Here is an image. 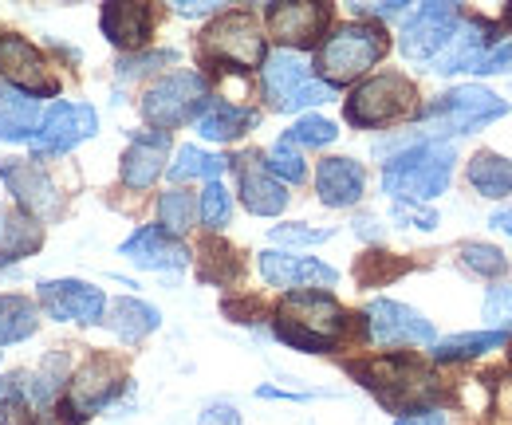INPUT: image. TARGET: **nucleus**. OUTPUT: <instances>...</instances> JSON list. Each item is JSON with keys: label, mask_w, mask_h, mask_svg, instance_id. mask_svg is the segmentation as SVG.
I'll return each instance as SVG.
<instances>
[{"label": "nucleus", "mask_w": 512, "mask_h": 425, "mask_svg": "<svg viewBox=\"0 0 512 425\" xmlns=\"http://www.w3.org/2000/svg\"><path fill=\"white\" fill-rule=\"evenodd\" d=\"M489 225H493V229H501V233H509V237H512V205H509V209H497V213L489 217Z\"/></svg>", "instance_id": "nucleus-47"}, {"label": "nucleus", "mask_w": 512, "mask_h": 425, "mask_svg": "<svg viewBox=\"0 0 512 425\" xmlns=\"http://www.w3.org/2000/svg\"><path fill=\"white\" fill-rule=\"evenodd\" d=\"M0 178L8 182L12 189V197H16V205H20V213L24 217H32L36 225L44 221H60V213H64V197H60V189L48 182V174L40 170V166H32V162H0Z\"/></svg>", "instance_id": "nucleus-12"}, {"label": "nucleus", "mask_w": 512, "mask_h": 425, "mask_svg": "<svg viewBox=\"0 0 512 425\" xmlns=\"http://www.w3.org/2000/svg\"><path fill=\"white\" fill-rule=\"evenodd\" d=\"M197 217H201V225H205L209 233H221V229L229 225V217H233L229 189L221 182H205L201 197H197Z\"/></svg>", "instance_id": "nucleus-33"}, {"label": "nucleus", "mask_w": 512, "mask_h": 425, "mask_svg": "<svg viewBox=\"0 0 512 425\" xmlns=\"http://www.w3.org/2000/svg\"><path fill=\"white\" fill-rule=\"evenodd\" d=\"M0 75L8 79V87L40 99L56 91L52 67L40 56V48H32L24 36H0Z\"/></svg>", "instance_id": "nucleus-17"}, {"label": "nucleus", "mask_w": 512, "mask_h": 425, "mask_svg": "<svg viewBox=\"0 0 512 425\" xmlns=\"http://www.w3.org/2000/svg\"><path fill=\"white\" fill-rule=\"evenodd\" d=\"M457 24H461V8L457 4H422L406 20V28L398 36V48H402L406 60L430 63L449 44V36L457 32Z\"/></svg>", "instance_id": "nucleus-11"}, {"label": "nucleus", "mask_w": 512, "mask_h": 425, "mask_svg": "<svg viewBox=\"0 0 512 425\" xmlns=\"http://www.w3.org/2000/svg\"><path fill=\"white\" fill-rule=\"evenodd\" d=\"M197 425H241V414H237L229 402H213V406L201 414Z\"/></svg>", "instance_id": "nucleus-41"}, {"label": "nucleus", "mask_w": 512, "mask_h": 425, "mask_svg": "<svg viewBox=\"0 0 512 425\" xmlns=\"http://www.w3.org/2000/svg\"><path fill=\"white\" fill-rule=\"evenodd\" d=\"M367 390L379 394V402L390 410H414L430 398L434 390V378L422 370L418 363H406V359H379L371 366H351Z\"/></svg>", "instance_id": "nucleus-10"}, {"label": "nucleus", "mask_w": 512, "mask_h": 425, "mask_svg": "<svg viewBox=\"0 0 512 425\" xmlns=\"http://www.w3.org/2000/svg\"><path fill=\"white\" fill-rule=\"evenodd\" d=\"M461 264L477 276H501L505 272V252L493 244H465L461 248Z\"/></svg>", "instance_id": "nucleus-36"}, {"label": "nucleus", "mask_w": 512, "mask_h": 425, "mask_svg": "<svg viewBox=\"0 0 512 425\" xmlns=\"http://www.w3.org/2000/svg\"><path fill=\"white\" fill-rule=\"evenodd\" d=\"M272 331L280 343H288L296 351L323 355V351L339 347V339L347 331V311L327 292H288L276 307Z\"/></svg>", "instance_id": "nucleus-1"}, {"label": "nucleus", "mask_w": 512, "mask_h": 425, "mask_svg": "<svg viewBox=\"0 0 512 425\" xmlns=\"http://www.w3.org/2000/svg\"><path fill=\"white\" fill-rule=\"evenodd\" d=\"M453 162V142H414L383 166V189L398 205H426L446 193Z\"/></svg>", "instance_id": "nucleus-2"}, {"label": "nucleus", "mask_w": 512, "mask_h": 425, "mask_svg": "<svg viewBox=\"0 0 512 425\" xmlns=\"http://www.w3.org/2000/svg\"><path fill=\"white\" fill-rule=\"evenodd\" d=\"M158 63H174V52H150V56H138V60H123L119 63V75L134 79V75H142V71H150Z\"/></svg>", "instance_id": "nucleus-39"}, {"label": "nucleus", "mask_w": 512, "mask_h": 425, "mask_svg": "<svg viewBox=\"0 0 512 425\" xmlns=\"http://www.w3.org/2000/svg\"><path fill=\"white\" fill-rule=\"evenodd\" d=\"M260 276L272 288H300V292H323L335 288L339 272L316 256H292V252H260Z\"/></svg>", "instance_id": "nucleus-18"}, {"label": "nucleus", "mask_w": 512, "mask_h": 425, "mask_svg": "<svg viewBox=\"0 0 512 425\" xmlns=\"http://www.w3.org/2000/svg\"><path fill=\"white\" fill-rule=\"evenodd\" d=\"M505 115H509V103L501 95H493L489 87H457L422 111V130L410 138L438 142V138H453V134H473Z\"/></svg>", "instance_id": "nucleus-4"}, {"label": "nucleus", "mask_w": 512, "mask_h": 425, "mask_svg": "<svg viewBox=\"0 0 512 425\" xmlns=\"http://www.w3.org/2000/svg\"><path fill=\"white\" fill-rule=\"evenodd\" d=\"M505 63H512V40L509 44H497L493 52H485V60L477 63V75H493V71H501Z\"/></svg>", "instance_id": "nucleus-42"}, {"label": "nucleus", "mask_w": 512, "mask_h": 425, "mask_svg": "<svg viewBox=\"0 0 512 425\" xmlns=\"http://www.w3.org/2000/svg\"><path fill=\"white\" fill-rule=\"evenodd\" d=\"M367 189V170L355 158H323L316 170V193L323 205L331 209H347L363 197Z\"/></svg>", "instance_id": "nucleus-23"}, {"label": "nucleus", "mask_w": 512, "mask_h": 425, "mask_svg": "<svg viewBox=\"0 0 512 425\" xmlns=\"http://www.w3.org/2000/svg\"><path fill=\"white\" fill-rule=\"evenodd\" d=\"M103 315H107V327H111L123 343H142V339H146V335H154V331H158V323H162L158 307L142 304V300H134V296L111 300V307H107Z\"/></svg>", "instance_id": "nucleus-27"}, {"label": "nucleus", "mask_w": 512, "mask_h": 425, "mask_svg": "<svg viewBox=\"0 0 512 425\" xmlns=\"http://www.w3.org/2000/svg\"><path fill=\"white\" fill-rule=\"evenodd\" d=\"M174 12H182V16H209V12H217V4H205V0H178Z\"/></svg>", "instance_id": "nucleus-44"}, {"label": "nucleus", "mask_w": 512, "mask_h": 425, "mask_svg": "<svg viewBox=\"0 0 512 425\" xmlns=\"http://www.w3.org/2000/svg\"><path fill=\"white\" fill-rule=\"evenodd\" d=\"M469 185L481 197H509L512 193V158H501L493 150H481L469 158Z\"/></svg>", "instance_id": "nucleus-28"}, {"label": "nucleus", "mask_w": 512, "mask_h": 425, "mask_svg": "<svg viewBox=\"0 0 512 425\" xmlns=\"http://www.w3.org/2000/svg\"><path fill=\"white\" fill-rule=\"evenodd\" d=\"M127 386V378L119 374V366L111 359H91L75 378H71V394H67V422H87L91 414L107 410L119 390Z\"/></svg>", "instance_id": "nucleus-13"}, {"label": "nucleus", "mask_w": 512, "mask_h": 425, "mask_svg": "<svg viewBox=\"0 0 512 425\" xmlns=\"http://www.w3.org/2000/svg\"><path fill=\"white\" fill-rule=\"evenodd\" d=\"M40 327V311L24 296H0V347L24 343L28 335H36Z\"/></svg>", "instance_id": "nucleus-29"}, {"label": "nucleus", "mask_w": 512, "mask_h": 425, "mask_svg": "<svg viewBox=\"0 0 512 425\" xmlns=\"http://www.w3.org/2000/svg\"><path fill=\"white\" fill-rule=\"evenodd\" d=\"M386 48H390V40H386L383 24H375V20H351V24H339L323 40L316 67H320L327 87H343V83L359 79L363 71H371L386 56Z\"/></svg>", "instance_id": "nucleus-3"}, {"label": "nucleus", "mask_w": 512, "mask_h": 425, "mask_svg": "<svg viewBox=\"0 0 512 425\" xmlns=\"http://www.w3.org/2000/svg\"><path fill=\"white\" fill-rule=\"evenodd\" d=\"M205 60L221 63L229 71H249L264 63V32L253 12H221L201 36Z\"/></svg>", "instance_id": "nucleus-7"}, {"label": "nucleus", "mask_w": 512, "mask_h": 425, "mask_svg": "<svg viewBox=\"0 0 512 425\" xmlns=\"http://www.w3.org/2000/svg\"><path fill=\"white\" fill-rule=\"evenodd\" d=\"M505 347V331H481V335H449L442 343H434V363H461V359H477L485 351Z\"/></svg>", "instance_id": "nucleus-30"}, {"label": "nucleus", "mask_w": 512, "mask_h": 425, "mask_svg": "<svg viewBox=\"0 0 512 425\" xmlns=\"http://www.w3.org/2000/svg\"><path fill=\"white\" fill-rule=\"evenodd\" d=\"M264 20H268V32H272L276 44L304 52V48L320 44V36L331 24V8L327 4H308V0H300V4H268Z\"/></svg>", "instance_id": "nucleus-16"}, {"label": "nucleus", "mask_w": 512, "mask_h": 425, "mask_svg": "<svg viewBox=\"0 0 512 425\" xmlns=\"http://www.w3.org/2000/svg\"><path fill=\"white\" fill-rule=\"evenodd\" d=\"M355 233H359V237H375V241L383 237V233H379V221H375V217H359V221H355Z\"/></svg>", "instance_id": "nucleus-46"}, {"label": "nucleus", "mask_w": 512, "mask_h": 425, "mask_svg": "<svg viewBox=\"0 0 512 425\" xmlns=\"http://www.w3.org/2000/svg\"><path fill=\"white\" fill-rule=\"evenodd\" d=\"M119 252L127 256L130 264L146 268V272H178V268H186V264H190V248L178 241V237L162 233L158 225L138 229L134 237L123 241Z\"/></svg>", "instance_id": "nucleus-19"}, {"label": "nucleus", "mask_w": 512, "mask_h": 425, "mask_svg": "<svg viewBox=\"0 0 512 425\" xmlns=\"http://www.w3.org/2000/svg\"><path fill=\"white\" fill-rule=\"evenodd\" d=\"M40 103L16 87H0V142H32L40 126Z\"/></svg>", "instance_id": "nucleus-25"}, {"label": "nucleus", "mask_w": 512, "mask_h": 425, "mask_svg": "<svg viewBox=\"0 0 512 425\" xmlns=\"http://www.w3.org/2000/svg\"><path fill=\"white\" fill-rule=\"evenodd\" d=\"M193 217H197V201H193L186 189H166L158 197V229L170 233V237H182L193 229Z\"/></svg>", "instance_id": "nucleus-32"}, {"label": "nucleus", "mask_w": 512, "mask_h": 425, "mask_svg": "<svg viewBox=\"0 0 512 425\" xmlns=\"http://www.w3.org/2000/svg\"><path fill=\"white\" fill-rule=\"evenodd\" d=\"M264 99L272 111H304V107H320L327 99H335V91L323 83V79H312L308 63L300 60L296 52H276V56H264Z\"/></svg>", "instance_id": "nucleus-5"}, {"label": "nucleus", "mask_w": 512, "mask_h": 425, "mask_svg": "<svg viewBox=\"0 0 512 425\" xmlns=\"http://www.w3.org/2000/svg\"><path fill=\"white\" fill-rule=\"evenodd\" d=\"M276 244H323L331 241V229H308V225H276L272 229Z\"/></svg>", "instance_id": "nucleus-38"}, {"label": "nucleus", "mask_w": 512, "mask_h": 425, "mask_svg": "<svg viewBox=\"0 0 512 425\" xmlns=\"http://www.w3.org/2000/svg\"><path fill=\"white\" fill-rule=\"evenodd\" d=\"M292 146H327V142H335L339 138V130H335V122L331 119H320V115H304L300 122H292V130L284 134Z\"/></svg>", "instance_id": "nucleus-35"}, {"label": "nucleus", "mask_w": 512, "mask_h": 425, "mask_svg": "<svg viewBox=\"0 0 512 425\" xmlns=\"http://www.w3.org/2000/svg\"><path fill=\"white\" fill-rule=\"evenodd\" d=\"M166 154H170V134L166 130L134 134V142L123 154V185L127 189H150L158 182V174L166 170Z\"/></svg>", "instance_id": "nucleus-20"}, {"label": "nucleus", "mask_w": 512, "mask_h": 425, "mask_svg": "<svg viewBox=\"0 0 512 425\" xmlns=\"http://www.w3.org/2000/svg\"><path fill=\"white\" fill-rule=\"evenodd\" d=\"M209 103V83L201 71H174L166 79H158L146 95H142V119L154 130H174L182 122L197 119Z\"/></svg>", "instance_id": "nucleus-6"}, {"label": "nucleus", "mask_w": 512, "mask_h": 425, "mask_svg": "<svg viewBox=\"0 0 512 425\" xmlns=\"http://www.w3.org/2000/svg\"><path fill=\"white\" fill-rule=\"evenodd\" d=\"M414 107H418L414 83L398 71H383L355 87V95L347 99V122L351 126H386V122L414 115Z\"/></svg>", "instance_id": "nucleus-8"}, {"label": "nucleus", "mask_w": 512, "mask_h": 425, "mask_svg": "<svg viewBox=\"0 0 512 425\" xmlns=\"http://www.w3.org/2000/svg\"><path fill=\"white\" fill-rule=\"evenodd\" d=\"M355 12H359V16H383V20H390V16H402V12H406V4H402V0H386V4H375V8L359 4Z\"/></svg>", "instance_id": "nucleus-43"}, {"label": "nucleus", "mask_w": 512, "mask_h": 425, "mask_svg": "<svg viewBox=\"0 0 512 425\" xmlns=\"http://www.w3.org/2000/svg\"><path fill=\"white\" fill-rule=\"evenodd\" d=\"M264 170L276 178V182H292L300 185L304 178H308V166H304V158H300V150L288 142V138H280L272 150H268V162H264Z\"/></svg>", "instance_id": "nucleus-34"}, {"label": "nucleus", "mask_w": 512, "mask_h": 425, "mask_svg": "<svg viewBox=\"0 0 512 425\" xmlns=\"http://www.w3.org/2000/svg\"><path fill=\"white\" fill-rule=\"evenodd\" d=\"M493 28L485 24V20H465L461 16V24H457V32L449 36V44L430 60V67L438 71V75H453V71H477V63L485 60V48H489V36Z\"/></svg>", "instance_id": "nucleus-21"}, {"label": "nucleus", "mask_w": 512, "mask_h": 425, "mask_svg": "<svg viewBox=\"0 0 512 425\" xmlns=\"http://www.w3.org/2000/svg\"><path fill=\"white\" fill-rule=\"evenodd\" d=\"M249 126H256V111L237 107V103H225V99H209L205 111L197 115V134L205 142H233Z\"/></svg>", "instance_id": "nucleus-26"}, {"label": "nucleus", "mask_w": 512, "mask_h": 425, "mask_svg": "<svg viewBox=\"0 0 512 425\" xmlns=\"http://www.w3.org/2000/svg\"><path fill=\"white\" fill-rule=\"evenodd\" d=\"M485 319L493 323V327H509L512 323V284H501V288H493L489 296H485Z\"/></svg>", "instance_id": "nucleus-37"}, {"label": "nucleus", "mask_w": 512, "mask_h": 425, "mask_svg": "<svg viewBox=\"0 0 512 425\" xmlns=\"http://www.w3.org/2000/svg\"><path fill=\"white\" fill-rule=\"evenodd\" d=\"M36 296L44 311L60 323L91 327V323H103V311H107V296L87 280H44Z\"/></svg>", "instance_id": "nucleus-14"}, {"label": "nucleus", "mask_w": 512, "mask_h": 425, "mask_svg": "<svg viewBox=\"0 0 512 425\" xmlns=\"http://www.w3.org/2000/svg\"><path fill=\"white\" fill-rule=\"evenodd\" d=\"M367 331L379 347L434 343V323L426 315H418L414 307L394 304V300H371L367 304Z\"/></svg>", "instance_id": "nucleus-15"}, {"label": "nucleus", "mask_w": 512, "mask_h": 425, "mask_svg": "<svg viewBox=\"0 0 512 425\" xmlns=\"http://www.w3.org/2000/svg\"><path fill=\"white\" fill-rule=\"evenodd\" d=\"M4 272H8V268H0V276H4Z\"/></svg>", "instance_id": "nucleus-48"}, {"label": "nucleus", "mask_w": 512, "mask_h": 425, "mask_svg": "<svg viewBox=\"0 0 512 425\" xmlns=\"http://www.w3.org/2000/svg\"><path fill=\"white\" fill-rule=\"evenodd\" d=\"M233 166H237L241 201H245L249 213H256V217H276V213H284V205H288V189L264 170V162H260L256 154L237 158Z\"/></svg>", "instance_id": "nucleus-22"}, {"label": "nucleus", "mask_w": 512, "mask_h": 425, "mask_svg": "<svg viewBox=\"0 0 512 425\" xmlns=\"http://www.w3.org/2000/svg\"><path fill=\"white\" fill-rule=\"evenodd\" d=\"M394 425H446V422H442L438 410H422V414H406V418H398Z\"/></svg>", "instance_id": "nucleus-45"}, {"label": "nucleus", "mask_w": 512, "mask_h": 425, "mask_svg": "<svg viewBox=\"0 0 512 425\" xmlns=\"http://www.w3.org/2000/svg\"><path fill=\"white\" fill-rule=\"evenodd\" d=\"M225 166H229V158H221V154H205V150H197V146H182V150L174 154V162H170V178H174V182H190V178L217 182V178L225 174Z\"/></svg>", "instance_id": "nucleus-31"}, {"label": "nucleus", "mask_w": 512, "mask_h": 425, "mask_svg": "<svg viewBox=\"0 0 512 425\" xmlns=\"http://www.w3.org/2000/svg\"><path fill=\"white\" fill-rule=\"evenodd\" d=\"M154 8L150 4H103V16H99V24H103V36L115 44V48H142L146 40H150V32H154Z\"/></svg>", "instance_id": "nucleus-24"}, {"label": "nucleus", "mask_w": 512, "mask_h": 425, "mask_svg": "<svg viewBox=\"0 0 512 425\" xmlns=\"http://www.w3.org/2000/svg\"><path fill=\"white\" fill-rule=\"evenodd\" d=\"M99 130V115L91 103H52L44 115H40V126L32 134V158L36 162H56L71 154L79 142L95 138Z\"/></svg>", "instance_id": "nucleus-9"}, {"label": "nucleus", "mask_w": 512, "mask_h": 425, "mask_svg": "<svg viewBox=\"0 0 512 425\" xmlns=\"http://www.w3.org/2000/svg\"><path fill=\"white\" fill-rule=\"evenodd\" d=\"M394 217L414 225V229H438V213L430 209H414V205H394Z\"/></svg>", "instance_id": "nucleus-40"}]
</instances>
